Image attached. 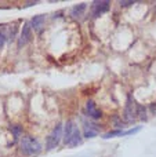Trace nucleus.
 Masks as SVG:
<instances>
[{
  "instance_id": "nucleus-1",
  "label": "nucleus",
  "mask_w": 156,
  "mask_h": 157,
  "mask_svg": "<svg viewBox=\"0 0 156 157\" xmlns=\"http://www.w3.org/2000/svg\"><path fill=\"white\" fill-rule=\"evenodd\" d=\"M21 150H22V153H25L26 156H33V155H37V153L40 152L41 146L36 139L32 138V136H22Z\"/></svg>"
},
{
  "instance_id": "nucleus-2",
  "label": "nucleus",
  "mask_w": 156,
  "mask_h": 157,
  "mask_svg": "<svg viewBox=\"0 0 156 157\" xmlns=\"http://www.w3.org/2000/svg\"><path fill=\"white\" fill-rule=\"evenodd\" d=\"M61 136H62V124H57L53 132L50 134V136L47 138V149L53 150L54 147H57L61 141Z\"/></svg>"
},
{
  "instance_id": "nucleus-3",
  "label": "nucleus",
  "mask_w": 156,
  "mask_h": 157,
  "mask_svg": "<svg viewBox=\"0 0 156 157\" xmlns=\"http://www.w3.org/2000/svg\"><path fill=\"white\" fill-rule=\"evenodd\" d=\"M137 103H135V101L133 99V97L130 95L129 98H127V103H126V109H124V119H126V121L129 123H133L135 120V114H137Z\"/></svg>"
},
{
  "instance_id": "nucleus-4",
  "label": "nucleus",
  "mask_w": 156,
  "mask_h": 157,
  "mask_svg": "<svg viewBox=\"0 0 156 157\" xmlns=\"http://www.w3.org/2000/svg\"><path fill=\"white\" fill-rule=\"evenodd\" d=\"M109 4L111 3L108 2V0H104V2H94L93 3V8H91V14H93V17H99L102 15L104 13H107L108 10H109Z\"/></svg>"
},
{
  "instance_id": "nucleus-5",
  "label": "nucleus",
  "mask_w": 156,
  "mask_h": 157,
  "mask_svg": "<svg viewBox=\"0 0 156 157\" xmlns=\"http://www.w3.org/2000/svg\"><path fill=\"white\" fill-rule=\"evenodd\" d=\"M30 39H32V26H30L28 22H25L24 26H22L21 35H19L18 46H19V47L25 46L26 43H29V41H30Z\"/></svg>"
},
{
  "instance_id": "nucleus-6",
  "label": "nucleus",
  "mask_w": 156,
  "mask_h": 157,
  "mask_svg": "<svg viewBox=\"0 0 156 157\" xmlns=\"http://www.w3.org/2000/svg\"><path fill=\"white\" fill-rule=\"evenodd\" d=\"M86 110H87V114L91 117V119H99L102 116L101 114V110L97 108V105L93 102V101H88L87 105H86Z\"/></svg>"
},
{
  "instance_id": "nucleus-7",
  "label": "nucleus",
  "mask_w": 156,
  "mask_h": 157,
  "mask_svg": "<svg viewBox=\"0 0 156 157\" xmlns=\"http://www.w3.org/2000/svg\"><path fill=\"white\" fill-rule=\"evenodd\" d=\"M76 128V125H75V123L72 121V120H69V121H66L65 124V131H64V142H65V145L69 142V139H71L72 134H73V130Z\"/></svg>"
},
{
  "instance_id": "nucleus-8",
  "label": "nucleus",
  "mask_w": 156,
  "mask_h": 157,
  "mask_svg": "<svg viewBox=\"0 0 156 157\" xmlns=\"http://www.w3.org/2000/svg\"><path fill=\"white\" fill-rule=\"evenodd\" d=\"M80 142H82V136H80V131H79V128H75L73 130V134H72V136H71V139H69V142L66 145L68 146H71V147H76L77 145H80Z\"/></svg>"
},
{
  "instance_id": "nucleus-9",
  "label": "nucleus",
  "mask_w": 156,
  "mask_h": 157,
  "mask_svg": "<svg viewBox=\"0 0 156 157\" xmlns=\"http://www.w3.org/2000/svg\"><path fill=\"white\" fill-rule=\"evenodd\" d=\"M98 135V128L96 124H90V123H84V136L86 138H94Z\"/></svg>"
},
{
  "instance_id": "nucleus-10",
  "label": "nucleus",
  "mask_w": 156,
  "mask_h": 157,
  "mask_svg": "<svg viewBox=\"0 0 156 157\" xmlns=\"http://www.w3.org/2000/svg\"><path fill=\"white\" fill-rule=\"evenodd\" d=\"M44 21H46V17L44 15H36L32 18V21H30V25H32V28L35 30H40L41 28L44 26Z\"/></svg>"
},
{
  "instance_id": "nucleus-11",
  "label": "nucleus",
  "mask_w": 156,
  "mask_h": 157,
  "mask_svg": "<svg viewBox=\"0 0 156 157\" xmlns=\"http://www.w3.org/2000/svg\"><path fill=\"white\" fill-rule=\"evenodd\" d=\"M84 10H86V3H80V4H77V6H75V7H72L71 15L73 17V18H79V17L83 15Z\"/></svg>"
},
{
  "instance_id": "nucleus-12",
  "label": "nucleus",
  "mask_w": 156,
  "mask_h": 157,
  "mask_svg": "<svg viewBox=\"0 0 156 157\" xmlns=\"http://www.w3.org/2000/svg\"><path fill=\"white\" fill-rule=\"evenodd\" d=\"M137 114H138V119L140 120H146V110L142 105L137 106Z\"/></svg>"
},
{
  "instance_id": "nucleus-13",
  "label": "nucleus",
  "mask_w": 156,
  "mask_h": 157,
  "mask_svg": "<svg viewBox=\"0 0 156 157\" xmlns=\"http://www.w3.org/2000/svg\"><path fill=\"white\" fill-rule=\"evenodd\" d=\"M115 136H122V131L120 130H115V131H109L107 132L102 138L104 139H109V138H115Z\"/></svg>"
},
{
  "instance_id": "nucleus-14",
  "label": "nucleus",
  "mask_w": 156,
  "mask_h": 157,
  "mask_svg": "<svg viewBox=\"0 0 156 157\" xmlns=\"http://www.w3.org/2000/svg\"><path fill=\"white\" fill-rule=\"evenodd\" d=\"M140 130H141V127L131 128V130H129V131H122V136H124V135H133V134H137Z\"/></svg>"
},
{
  "instance_id": "nucleus-15",
  "label": "nucleus",
  "mask_w": 156,
  "mask_h": 157,
  "mask_svg": "<svg viewBox=\"0 0 156 157\" xmlns=\"http://www.w3.org/2000/svg\"><path fill=\"white\" fill-rule=\"evenodd\" d=\"M11 131L14 132V135H15V136H19V135H21V132H22L21 127H18V125H13V127H11Z\"/></svg>"
},
{
  "instance_id": "nucleus-16",
  "label": "nucleus",
  "mask_w": 156,
  "mask_h": 157,
  "mask_svg": "<svg viewBox=\"0 0 156 157\" xmlns=\"http://www.w3.org/2000/svg\"><path fill=\"white\" fill-rule=\"evenodd\" d=\"M134 2H131V0H120L119 2V4L122 6V7H127V6H130V4H133Z\"/></svg>"
},
{
  "instance_id": "nucleus-17",
  "label": "nucleus",
  "mask_w": 156,
  "mask_h": 157,
  "mask_svg": "<svg viewBox=\"0 0 156 157\" xmlns=\"http://www.w3.org/2000/svg\"><path fill=\"white\" fill-rule=\"evenodd\" d=\"M4 43H6V36L3 35L2 32H0V48H2V47L4 46Z\"/></svg>"
}]
</instances>
